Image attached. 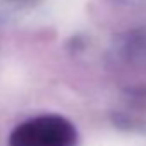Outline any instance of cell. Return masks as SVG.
I'll use <instances>...</instances> for the list:
<instances>
[{"label": "cell", "instance_id": "obj_1", "mask_svg": "<svg viewBox=\"0 0 146 146\" xmlns=\"http://www.w3.org/2000/svg\"><path fill=\"white\" fill-rule=\"evenodd\" d=\"M76 132L72 125L60 117H40L16 129L14 146H72Z\"/></svg>", "mask_w": 146, "mask_h": 146}]
</instances>
